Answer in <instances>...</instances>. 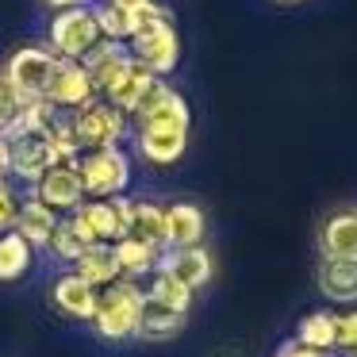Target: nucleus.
Returning <instances> with one entry per match:
<instances>
[{"label":"nucleus","instance_id":"1","mask_svg":"<svg viewBox=\"0 0 357 357\" xmlns=\"http://www.w3.org/2000/svg\"><path fill=\"white\" fill-rule=\"evenodd\" d=\"M127 50L131 58L150 70L154 77H165V73L177 70L181 62V43H177V31H173V20H169V8L146 0L135 8V35L127 39Z\"/></svg>","mask_w":357,"mask_h":357},{"label":"nucleus","instance_id":"2","mask_svg":"<svg viewBox=\"0 0 357 357\" xmlns=\"http://www.w3.org/2000/svg\"><path fill=\"white\" fill-rule=\"evenodd\" d=\"M142 284L139 280H127L119 277L116 284L100 288L96 292V311L89 323L96 326V334L108 342H123L135 338V326H139V311H142Z\"/></svg>","mask_w":357,"mask_h":357},{"label":"nucleus","instance_id":"3","mask_svg":"<svg viewBox=\"0 0 357 357\" xmlns=\"http://www.w3.org/2000/svg\"><path fill=\"white\" fill-rule=\"evenodd\" d=\"M73 165H77L85 200H112V196H123V188L131 185V158L119 146L85 150Z\"/></svg>","mask_w":357,"mask_h":357},{"label":"nucleus","instance_id":"4","mask_svg":"<svg viewBox=\"0 0 357 357\" xmlns=\"http://www.w3.org/2000/svg\"><path fill=\"white\" fill-rule=\"evenodd\" d=\"M4 142H8V173L24 185H35L50 165H58V154L50 146V131L12 123L4 131Z\"/></svg>","mask_w":357,"mask_h":357},{"label":"nucleus","instance_id":"5","mask_svg":"<svg viewBox=\"0 0 357 357\" xmlns=\"http://www.w3.org/2000/svg\"><path fill=\"white\" fill-rule=\"evenodd\" d=\"M96 43H100V27H96L93 4L62 8L54 20H50V54H54V58L81 62Z\"/></svg>","mask_w":357,"mask_h":357},{"label":"nucleus","instance_id":"6","mask_svg":"<svg viewBox=\"0 0 357 357\" xmlns=\"http://www.w3.org/2000/svg\"><path fill=\"white\" fill-rule=\"evenodd\" d=\"M70 123H73V135L81 142V154L85 150H104V146H119L127 135V116L119 108H112L108 100H89L85 108L70 112Z\"/></svg>","mask_w":357,"mask_h":357},{"label":"nucleus","instance_id":"7","mask_svg":"<svg viewBox=\"0 0 357 357\" xmlns=\"http://www.w3.org/2000/svg\"><path fill=\"white\" fill-rule=\"evenodd\" d=\"M54 66H58V58L50 54L47 47H24V50H16V54L8 58L4 77H0V81H4V85L20 96V104L43 100V96H47V85H50Z\"/></svg>","mask_w":357,"mask_h":357},{"label":"nucleus","instance_id":"8","mask_svg":"<svg viewBox=\"0 0 357 357\" xmlns=\"http://www.w3.org/2000/svg\"><path fill=\"white\" fill-rule=\"evenodd\" d=\"M31 196L39 204H47L50 211L58 215H70L85 204V188H81V177H77V165L73 162H58L43 173L39 181L31 185Z\"/></svg>","mask_w":357,"mask_h":357},{"label":"nucleus","instance_id":"9","mask_svg":"<svg viewBox=\"0 0 357 357\" xmlns=\"http://www.w3.org/2000/svg\"><path fill=\"white\" fill-rule=\"evenodd\" d=\"M43 100H50L58 112H77V108H85L89 100H96V89H93V81H89L85 66L58 58V66H54V73H50V85H47V96H43Z\"/></svg>","mask_w":357,"mask_h":357},{"label":"nucleus","instance_id":"10","mask_svg":"<svg viewBox=\"0 0 357 357\" xmlns=\"http://www.w3.org/2000/svg\"><path fill=\"white\" fill-rule=\"evenodd\" d=\"M131 62L135 58H131V50H127V43H112V39H100L85 58H81V66H85L89 81H93V89H96V96L108 93V89L131 70Z\"/></svg>","mask_w":357,"mask_h":357},{"label":"nucleus","instance_id":"11","mask_svg":"<svg viewBox=\"0 0 357 357\" xmlns=\"http://www.w3.org/2000/svg\"><path fill=\"white\" fill-rule=\"evenodd\" d=\"M135 119H139V127L146 123H162V127H188L192 123V116H188V104L181 93H173L169 85H165L162 77L150 85V93L142 96L139 112H135Z\"/></svg>","mask_w":357,"mask_h":357},{"label":"nucleus","instance_id":"12","mask_svg":"<svg viewBox=\"0 0 357 357\" xmlns=\"http://www.w3.org/2000/svg\"><path fill=\"white\" fill-rule=\"evenodd\" d=\"M158 269H165L173 280H181L188 292H200V288L211 280L215 265H211V254L204 246H177V250H162Z\"/></svg>","mask_w":357,"mask_h":357},{"label":"nucleus","instance_id":"13","mask_svg":"<svg viewBox=\"0 0 357 357\" xmlns=\"http://www.w3.org/2000/svg\"><path fill=\"white\" fill-rule=\"evenodd\" d=\"M73 215L81 219V223L89 227V234H93V242H104V246H112V242L123 238V219H127V196H112V200H85Z\"/></svg>","mask_w":357,"mask_h":357},{"label":"nucleus","instance_id":"14","mask_svg":"<svg viewBox=\"0 0 357 357\" xmlns=\"http://www.w3.org/2000/svg\"><path fill=\"white\" fill-rule=\"evenodd\" d=\"M185 150H188V127H162V123L139 127V154L150 165H173L181 162Z\"/></svg>","mask_w":357,"mask_h":357},{"label":"nucleus","instance_id":"15","mask_svg":"<svg viewBox=\"0 0 357 357\" xmlns=\"http://www.w3.org/2000/svg\"><path fill=\"white\" fill-rule=\"evenodd\" d=\"M123 238H135V242H142V246L165 250V208L146 204V200H127Z\"/></svg>","mask_w":357,"mask_h":357},{"label":"nucleus","instance_id":"16","mask_svg":"<svg viewBox=\"0 0 357 357\" xmlns=\"http://www.w3.org/2000/svg\"><path fill=\"white\" fill-rule=\"evenodd\" d=\"M50 300H54V307L62 311L66 319L89 323L93 311H96V288L85 284L77 273H62V277L54 280V288H50Z\"/></svg>","mask_w":357,"mask_h":357},{"label":"nucleus","instance_id":"17","mask_svg":"<svg viewBox=\"0 0 357 357\" xmlns=\"http://www.w3.org/2000/svg\"><path fill=\"white\" fill-rule=\"evenodd\" d=\"M58 219H62L58 211H50L47 204H39L31 192H27L24 200H20V215H16V227H12V231H16L20 238L35 250V246H47V242H50Z\"/></svg>","mask_w":357,"mask_h":357},{"label":"nucleus","instance_id":"18","mask_svg":"<svg viewBox=\"0 0 357 357\" xmlns=\"http://www.w3.org/2000/svg\"><path fill=\"white\" fill-rule=\"evenodd\" d=\"M319 250H323V257L357 261V211H338L326 219L323 234H319Z\"/></svg>","mask_w":357,"mask_h":357},{"label":"nucleus","instance_id":"19","mask_svg":"<svg viewBox=\"0 0 357 357\" xmlns=\"http://www.w3.org/2000/svg\"><path fill=\"white\" fill-rule=\"evenodd\" d=\"M204 238V211L196 204H173L165 208V250L200 246Z\"/></svg>","mask_w":357,"mask_h":357},{"label":"nucleus","instance_id":"20","mask_svg":"<svg viewBox=\"0 0 357 357\" xmlns=\"http://www.w3.org/2000/svg\"><path fill=\"white\" fill-rule=\"evenodd\" d=\"M185 319L181 311H169L154 300H142V311H139V326H135V338L142 342H169L185 331Z\"/></svg>","mask_w":357,"mask_h":357},{"label":"nucleus","instance_id":"21","mask_svg":"<svg viewBox=\"0 0 357 357\" xmlns=\"http://www.w3.org/2000/svg\"><path fill=\"white\" fill-rule=\"evenodd\" d=\"M319 292L334 303H354L357 300V261H338V257H323L319 265Z\"/></svg>","mask_w":357,"mask_h":357},{"label":"nucleus","instance_id":"22","mask_svg":"<svg viewBox=\"0 0 357 357\" xmlns=\"http://www.w3.org/2000/svg\"><path fill=\"white\" fill-rule=\"evenodd\" d=\"M154 81L158 77L150 70H142L139 62H131V70H127L123 77H119L108 93H104V100H108L112 108H119L123 116H135V112H139V104H142V96L150 93V85H154Z\"/></svg>","mask_w":357,"mask_h":357},{"label":"nucleus","instance_id":"23","mask_svg":"<svg viewBox=\"0 0 357 357\" xmlns=\"http://www.w3.org/2000/svg\"><path fill=\"white\" fill-rule=\"evenodd\" d=\"M73 273H77L85 284H93L96 292L108 284H116L119 280V265H116V254H112V246H104V242H96V246H89L85 254L73 261Z\"/></svg>","mask_w":357,"mask_h":357},{"label":"nucleus","instance_id":"24","mask_svg":"<svg viewBox=\"0 0 357 357\" xmlns=\"http://www.w3.org/2000/svg\"><path fill=\"white\" fill-rule=\"evenodd\" d=\"M89 246H96V242H93V234H89V227L81 223L73 211L58 219L54 234H50V242H47V250H50L54 257H62V261H77V257L85 254Z\"/></svg>","mask_w":357,"mask_h":357},{"label":"nucleus","instance_id":"25","mask_svg":"<svg viewBox=\"0 0 357 357\" xmlns=\"http://www.w3.org/2000/svg\"><path fill=\"white\" fill-rule=\"evenodd\" d=\"M112 254H116L119 277H127V280H142V277H150V273L158 269V261H162V250L142 246V242H135V238H119V242H112Z\"/></svg>","mask_w":357,"mask_h":357},{"label":"nucleus","instance_id":"26","mask_svg":"<svg viewBox=\"0 0 357 357\" xmlns=\"http://www.w3.org/2000/svg\"><path fill=\"white\" fill-rule=\"evenodd\" d=\"M93 16L100 27V39L127 43L135 35V8H123L116 0H100V4H93Z\"/></svg>","mask_w":357,"mask_h":357},{"label":"nucleus","instance_id":"27","mask_svg":"<svg viewBox=\"0 0 357 357\" xmlns=\"http://www.w3.org/2000/svg\"><path fill=\"white\" fill-rule=\"evenodd\" d=\"M142 296L154 300V303H162V307H169V311H181V315H188V307H192V292H188L181 280H173L165 269L150 273V284L142 288Z\"/></svg>","mask_w":357,"mask_h":357},{"label":"nucleus","instance_id":"28","mask_svg":"<svg viewBox=\"0 0 357 357\" xmlns=\"http://www.w3.org/2000/svg\"><path fill=\"white\" fill-rule=\"evenodd\" d=\"M296 342L319 354H334V315L331 311H311L303 315V323L296 326Z\"/></svg>","mask_w":357,"mask_h":357},{"label":"nucleus","instance_id":"29","mask_svg":"<svg viewBox=\"0 0 357 357\" xmlns=\"http://www.w3.org/2000/svg\"><path fill=\"white\" fill-rule=\"evenodd\" d=\"M31 254L35 250L20 238L16 231L0 234V280H20L27 269H31Z\"/></svg>","mask_w":357,"mask_h":357},{"label":"nucleus","instance_id":"30","mask_svg":"<svg viewBox=\"0 0 357 357\" xmlns=\"http://www.w3.org/2000/svg\"><path fill=\"white\" fill-rule=\"evenodd\" d=\"M334 349H338V354L357 357V311L334 315Z\"/></svg>","mask_w":357,"mask_h":357},{"label":"nucleus","instance_id":"31","mask_svg":"<svg viewBox=\"0 0 357 357\" xmlns=\"http://www.w3.org/2000/svg\"><path fill=\"white\" fill-rule=\"evenodd\" d=\"M16 215H20V192L8 185V177L0 181V234L16 227Z\"/></svg>","mask_w":357,"mask_h":357},{"label":"nucleus","instance_id":"32","mask_svg":"<svg viewBox=\"0 0 357 357\" xmlns=\"http://www.w3.org/2000/svg\"><path fill=\"white\" fill-rule=\"evenodd\" d=\"M20 108H24V104H20V96L12 93L4 81H0V135H4V131H8V127L20 119Z\"/></svg>","mask_w":357,"mask_h":357},{"label":"nucleus","instance_id":"33","mask_svg":"<svg viewBox=\"0 0 357 357\" xmlns=\"http://www.w3.org/2000/svg\"><path fill=\"white\" fill-rule=\"evenodd\" d=\"M277 357H326V354H319V349H307V346H300L296 338H288V342H280Z\"/></svg>","mask_w":357,"mask_h":357},{"label":"nucleus","instance_id":"34","mask_svg":"<svg viewBox=\"0 0 357 357\" xmlns=\"http://www.w3.org/2000/svg\"><path fill=\"white\" fill-rule=\"evenodd\" d=\"M8 177V142H4V135H0V181Z\"/></svg>","mask_w":357,"mask_h":357},{"label":"nucleus","instance_id":"35","mask_svg":"<svg viewBox=\"0 0 357 357\" xmlns=\"http://www.w3.org/2000/svg\"><path fill=\"white\" fill-rule=\"evenodd\" d=\"M47 4H54V8L62 12V8H81V4H93V0H47Z\"/></svg>","mask_w":357,"mask_h":357},{"label":"nucleus","instance_id":"36","mask_svg":"<svg viewBox=\"0 0 357 357\" xmlns=\"http://www.w3.org/2000/svg\"><path fill=\"white\" fill-rule=\"evenodd\" d=\"M116 4H123V8H139V4H146V0H116Z\"/></svg>","mask_w":357,"mask_h":357}]
</instances>
